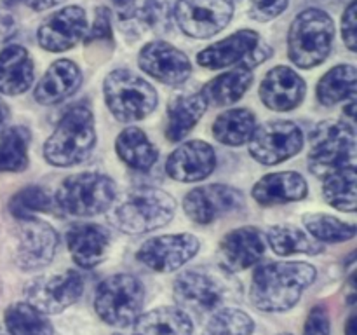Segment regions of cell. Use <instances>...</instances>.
I'll list each match as a JSON object with an SVG mask.
<instances>
[{
  "instance_id": "6da1fadb",
  "label": "cell",
  "mask_w": 357,
  "mask_h": 335,
  "mask_svg": "<svg viewBox=\"0 0 357 335\" xmlns=\"http://www.w3.org/2000/svg\"><path fill=\"white\" fill-rule=\"evenodd\" d=\"M316 269L305 262H271L260 265L251 281V302L267 313L291 309L316 281Z\"/></svg>"
},
{
  "instance_id": "7a4b0ae2",
  "label": "cell",
  "mask_w": 357,
  "mask_h": 335,
  "mask_svg": "<svg viewBox=\"0 0 357 335\" xmlns=\"http://www.w3.org/2000/svg\"><path fill=\"white\" fill-rule=\"evenodd\" d=\"M96 143L94 117L89 108L73 107L63 115L44 145L45 161L52 166H73L91 156Z\"/></svg>"
},
{
  "instance_id": "3957f363",
  "label": "cell",
  "mask_w": 357,
  "mask_h": 335,
  "mask_svg": "<svg viewBox=\"0 0 357 335\" xmlns=\"http://www.w3.org/2000/svg\"><path fill=\"white\" fill-rule=\"evenodd\" d=\"M174 300L192 313H215L234 293V281L223 269L190 267L178 274L173 285Z\"/></svg>"
},
{
  "instance_id": "277c9868",
  "label": "cell",
  "mask_w": 357,
  "mask_h": 335,
  "mask_svg": "<svg viewBox=\"0 0 357 335\" xmlns=\"http://www.w3.org/2000/svg\"><path fill=\"white\" fill-rule=\"evenodd\" d=\"M335 27L330 14L321 9H307L291 23L288 34L289 59L300 68L321 65L330 56Z\"/></svg>"
},
{
  "instance_id": "5b68a950",
  "label": "cell",
  "mask_w": 357,
  "mask_h": 335,
  "mask_svg": "<svg viewBox=\"0 0 357 335\" xmlns=\"http://www.w3.org/2000/svg\"><path fill=\"white\" fill-rule=\"evenodd\" d=\"M356 166V131L342 121H324L310 133L309 168L316 177H328Z\"/></svg>"
},
{
  "instance_id": "8992f818",
  "label": "cell",
  "mask_w": 357,
  "mask_h": 335,
  "mask_svg": "<svg viewBox=\"0 0 357 335\" xmlns=\"http://www.w3.org/2000/svg\"><path fill=\"white\" fill-rule=\"evenodd\" d=\"M176 201L167 192L153 187H139L128 192L115 209L119 229L128 234H145L171 222Z\"/></svg>"
},
{
  "instance_id": "52a82bcc",
  "label": "cell",
  "mask_w": 357,
  "mask_h": 335,
  "mask_svg": "<svg viewBox=\"0 0 357 335\" xmlns=\"http://www.w3.org/2000/svg\"><path fill=\"white\" fill-rule=\"evenodd\" d=\"M107 107L121 122L142 121L157 107V91L129 70H114L103 84Z\"/></svg>"
},
{
  "instance_id": "ba28073f",
  "label": "cell",
  "mask_w": 357,
  "mask_h": 335,
  "mask_svg": "<svg viewBox=\"0 0 357 335\" xmlns=\"http://www.w3.org/2000/svg\"><path fill=\"white\" fill-rule=\"evenodd\" d=\"M117 187L101 173H77L65 178L56 192V204L73 216H94L112 206Z\"/></svg>"
},
{
  "instance_id": "9c48e42d",
  "label": "cell",
  "mask_w": 357,
  "mask_h": 335,
  "mask_svg": "<svg viewBox=\"0 0 357 335\" xmlns=\"http://www.w3.org/2000/svg\"><path fill=\"white\" fill-rule=\"evenodd\" d=\"M143 300L145 288L138 278L131 274H114L98 286L94 307L105 323L124 328L138 318Z\"/></svg>"
},
{
  "instance_id": "30bf717a",
  "label": "cell",
  "mask_w": 357,
  "mask_h": 335,
  "mask_svg": "<svg viewBox=\"0 0 357 335\" xmlns=\"http://www.w3.org/2000/svg\"><path fill=\"white\" fill-rule=\"evenodd\" d=\"M303 147V133L291 121H268L257 126L250 138V154L261 164H279L296 156Z\"/></svg>"
},
{
  "instance_id": "8fae6325",
  "label": "cell",
  "mask_w": 357,
  "mask_h": 335,
  "mask_svg": "<svg viewBox=\"0 0 357 335\" xmlns=\"http://www.w3.org/2000/svg\"><path fill=\"white\" fill-rule=\"evenodd\" d=\"M234 16L232 0H178L174 17L181 31L208 38L222 31Z\"/></svg>"
},
{
  "instance_id": "7c38bea8",
  "label": "cell",
  "mask_w": 357,
  "mask_h": 335,
  "mask_svg": "<svg viewBox=\"0 0 357 335\" xmlns=\"http://www.w3.org/2000/svg\"><path fill=\"white\" fill-rule=\"evenodd\" d=\"M243 206V192L223 184H211L194 188L185 195L183 201L187 216L199 225H208L220 216L239 211Z\"/></svg>"
},
{
  "instance_id": "4fadbf2b",
  "label": "cell",
  "mask_w": 357,
  "mask_h": 335,
  "mask_svg": "<svg viewBox=\"0 0 357 335\" xmlns=\"http://www.w3.org/2000/svg\"><path fill=\"white\" fill-rule=\"evenodd\" d=\"M84 281L79 272L65 271L38 278L26 288V302L44 314H58L82 295Z\"/></svg>"
},
{
  "instance_id": "5bb4252c",
  "label": "cell",
  "mask_w": 357,
  "mask_h": 335,
  "mask_svg": "<svg viewBox=\"0 0 357 335\" xmlns=\"http://www.w3.org/2000/svg\"><path fill=\"white\" fill-rule=\"evenodd\" d=\"M58 244V234L47 222L37 220L35 216L23 218L17 234V265L24 271H37L45 267L54 258Z\"/></svg>"
},
{
  "instance_id": "9a60e30c",
  "label": "cell",
  "mask_w": 357,
  "mask_h": 335,
  "mask_svg": "<svg viewBox=\"0 0 357 335\" xmlns=\"http://www.w3.org/2000/svg\"><path fill=\"white\" fill-rule=\"evenodd\" d=\"M199 251V239L192 234H166L145 241L138 250V260L157 272H171L187 264Z\"/></svg>"
},
{
  "instance_id": "2e32d148",
  "label": "cell",
  "mask_w": 357,
  "mask_h": 335,
  "mask_svg": "<svg viewBox=\"0 0 357 335\" xmlns=\"http://www.w3.org/2000/svg\"><path fill=\"white\" fill-rule=\"evenodd\" d=\"M138 63L143 72L169 86L183 84L192 73L190 59L185 52L162 40L146 44L139 51Z\"/></svg>"
},
{
  "instance_id": "e0dca14e",
  "label": "cell",
  "mask_w": 357,
  "mask_h": 335,
  "mask_svg": "<svg viewBox=\"0 0 357 335\" xmlns=\"http://www.w3.org/2000/svg\"><path fill=\"white\" fill-rule=\"evenodd\" d=\"M86 28L87 17L82 7H65L40 24L37 31L38 44L51 52L68 51L84 37Z\"/></svg>"
},
{
  "instance_id": "ac0fdd59",
  "label": "cell",
  "mask_w": 357,
  "mask_h": 335,
  "mask_svg": "<svg viewBox=\"0 0 357 335\" xmlns=\"http://www.w3.org/2000/svg\"><path fill=\"white\" fill-rule=\"evenodd\" d=\"M216 168V154L209 143L187 142L178 147L166 163V171L178 181H199L208 178Z\"/></svg>"
},
{
  "instance_id": "d6986e66",
  "label": "cell",
  "mask_w": 357,
  "mask_h": 335,
  "mask_svg": "<svg viewBox=\"0 0 357 335\" xmlns=\"http://www.w3.org/2000/svg\"><path fill=\"white\" fill-rule=\"evenodd\" d=\"M305 80L288 66H275L260 84V98L271 110L288 112L302 103Z\"/></svg>"
},
{
  "instance_id": "ffe728a7",
  "label": "cell",
  "mask_w": 357,
  "mask_h": 335,
  "mask_svg": "<svg viewBox=\"0 0 357 335\" xmlns=\"http://www.w3.org/2000/svg\"><path fill=\"white\" fill-rule=\"evenodd\" d=\"M66 244L77 265L96 267L107 255L110 232L98 223H77L66 232Z\"/></svg>"
},
{
  "instance_id": "44dd1931",
  "label": "cell",
  "mask_w": 357,
  "mask_h": 335,
  "mask_svg": "<svg viewBox=\"0 0 357 335\" xmlns=\"http://www.w3.org/2000/svg\"><path fill=\"white\" fill-rule=\"evenodd\" d=\"M265 241L255 227H241L227 234L220 243L222 262L229 271H244L261 258Z\"/></svg>"
},
{
  "instance_id": "7402d4cb",
  "label": "cell",
  "mask_w": 357,
  "mask_h": 335,
  "mask_svg": "<svg viewBox=\"0 0 357 335\" xmlns=\"http://www.w3.org/2000/svg\"><path fill=\"white\" fill-rule=\"evenodd\" d=\"M82 82L79 66L70 59H58L35 86L33 96L42 105H56L72 96Z\"/></svg>"
},
{
  "instance_id": "603a6c76",
  "label": "cell",
  "mask_w": 357,
  "mask_h": 335,
  "mask_svg": "<svg viewBox=\"0 0 357 335\" xmlns=\"http://www.w3.org/2000/svg\"><path fill=\"white\" fill-rule=\"evenodd\" d=\"M33 84V61L23 45H7L0 51V93L16 96Z\"/></svg>"
},
{
  "instance_id": "cb8c5ba5",
  "label": "cell",
  "mask_w": 357,
  "mask_h": 335,
  "mask_svg": "<svg viewBox=\"0 0 357 335\" xmlns=\"http://www.w3.org/2000/svg\"><path fill=\"white\" fill-rule=\"evenodd\" d=\"M260 42V35L253 30H239L230 37L209 45L199 52L197 63L204 68L220 70L225 66L239 63L253 51L255 45Z\"/></svg>"
},
{
  "instance_id": "d4e9b609",
  "label": "cell",
  "mask_w": 357,
  "mask_h": 335,
  "mask_svg": "<svg viewBox=\"0 0 357 335\" xmlns=\"http://www.w3.org/2000/svg\"><path fill=\"white\" fill-rule=\"evenodd\" d=\"M305 178L295 171H279L265 174L253 187V198L260 204H284V202L300 201L307 195Z\"/></svg>"
},
{
  "instance_id": "484cf974",
  "label": "cell",
  "mask_w": 357,
  "mask_h": 335,
  "mask_svg": "<svg viewBox=\"0 0 357 335\" xmlns=\"http://www.w3.org/2000/svg\"><path fill=\"white\" fill-rule=\"evenodd\" d=\"M206 108H208V101L201 93L178 94L171 98L167 103V140L169 142L183 140L201 121Z\"/></svg>"
},
{
  "instance_id": "4316f807",
  "label": "cell",
  "mask_w": 357,
  "mask_h": 335,
  "mask_svg": "<svg viewBox=\"0 0 357 335\" xmlns=\"http://www.w3.org/2000/svg\"><path fill=\"white\" fill-rule=\"evenodd\" d=\"M132 335H192V320L178 307H157L136 318Z\"/></svg>"
},
{
  "instance_id": "83f0119b",
  "label": "cell",
  "mask_w": 357,
  "mask_h": 335,
  "mask_svg": "<svg viewBox=\"0 0 357 335\" xmlns=\"http://www.w3.org/2000/svg\"><path fill=\"white\" fill-rule=\"evenodd\" d=\"M251 84H253V72L246 66H239L209 80L201 94L208 103L215 107H227L239 101Z\"/></svg>"
},
{
  "instance_id": "f1b7e54d",
  "label": "cell",
  "mask_w": 357,
  "mask_h": 335,
  "mask_svg": "<svg viewBox=\"0 0 357 335\" xmlns=\"http://www.w3.org/2000/svg\"><path fill=\"white\" fill-rule=\"evenodd\" d=\"M119 157L132 170H150L157 163V147L139 128H126L115 142Z\"/></svg>"
},
{
  "instance_id": "f546056e",
  "label": "cell",
  "mask_w": 357,
  "mask_h": 335,
  "mask_svg": "<svg viewBox=\"0 0 357 335\" xmlns=\"http://www.w3.org/2000/svg\"><path fill=\"white\" fill-rule=\"evenodd\" d=\"M257 128L255 114L248 108H232L218 115L213 126V135L223 145L239 147L250 142Z\"/></svg>"
},
{
  "instance_id": "4dcf8cb0",
  "label": "cell",
  "mask_w": 357,
  "mask_h": 335,
  "mask_svg": "<svg viewBox=\"0 0 357 335\" xmlns=\"http://www.w3.org/2000/svg\"><path fill=\"white\" fill-rule=\"evenodd\" d=\"M357 73L352 65H338L321 77L317 84V100L323 105H337L340 101L356 100Z\"/></svg>"
},
{
  "instance_id": "1f68e13d",
  "label": "cell",
  "mask_w": 357,
  "mask_h": 335,
  "mask_svg": "<svg viewBox=\"0 0 357 335\" xmlns=\"http://www.w3.org/2000/svg\"><path fill=\"white\" fill-rule=\"evenodd\" d=\"M9 335H52V325L44 313L28 302H16L3 314Z\"/></svg>"
},
{
  "instance_id": "d6a6232c",
  "label": "cell",
  "mask_w": 357,
  "mask_h": 335,
  "mask_svg": "<svg viewBox=\"0 0 357 335\" xmlns=\"http://www.w3.org/2000/svg\"><path fill=\"white\" fill-rule=\"evenodd\" d=\"M357 173L356 166L344 168L324 177V199L333 208L352 213L357 206Z\"/></svg>"
},
{
  "instance_id": "836d02e7",
  "label": "cell",
  "mask_w": 357,
  "mask_h": 335,
  "mask_svg": "<svg viewBox=\"0 0 357 335\" xmlns=\"http://www.w3.org/2000/svg\"><path fill=\"white\" fill-rule=\"evenodd\" d=\"M267 241L272 250L278 255L305 253L317 255L323 251V246L316 239H310L302 229L295 225H275L267 232Z\"/></svg>"
},
{
  "instance_id": "e575fe53",
  "label": "cell",
  "mask_w": 357,
  "mask_h": 335,
  "mask_svg": "<svg viewBox=\"0 0 357 335\" xmlns=\"http://www.w3.org/2000/svg\"><path fill=\"white\" fill-rule=\"evenodd\" d=\"M30 133L23 126H14L0 136V171H23L28 166Z\"/></svg>"
},
{
  "instance_id": "d590c367",
  "label": "cell",
  "mask_w": 357,
  "mask_h": 335,
  "mask_svg": "<svg viewBox=\"0 0 357 335\" xmlns=\"http://www.w3.org/2000/svg\"><path fill=\"white\" fill-rule=\"evenodd\" d=\"M303 225L312 234L316 241L324 243H342L356 236V227L352 223L342 222L340 218L324 213H310L303 216Z\"/></svg>"
},
{
  "instance_id": "8d00e7d4",
  "label": "cell",
  "mask_w": 357,
  "mask_h": 335,
  "mask_svg": "<svg viewBox=\"0 0 357 335\" xmlns=\"http://www.w3.org/2000/svg\"><path fill=\"white\" fill-rule=\"evenodd\" d=\"M255 323L250 314L234 307L215 311L202 335H251Z\"/></svg>"
},
{
  "instance_id": "74e56055",
  "label": "cell",
  "mask_w": 357,
  "mask_h": 335,
  "mask_svg": "<svg viewBox=\"0 0 357 335\" xmlns=\"http://www.w3.org/2000/svg\"><path fill=\"white\" fill-rule=\"evenodd\" d=\"M52 208V199L42 187H24L23 191L16 192L9 201V211L16 218H30L35 213L49 211Z\"/></svg>"
},
{
  "instance_id": "f35d334b",
  "label": "cell",
  "mask_w": 357,
  "mask_h": 335,
  "mask_svg": "<svg viewBox=\"0 0 357 335\" xmlns=\"http://www.w3.org/2000/svg\"><path fill=\"white\" fill-rule=\"evenodd\" d=\"M171 6L173 0H145L139 7L143 23L155 31H162L169 27Z\"/></svg>"
},
{
  "instance_id": "ab89813d",
  "label": "cell",
  "mask_w": 357,
  "mask_h": 335,
  "mask_svg": "<svg viewBox=\"0 0 357 335\" xmlns=\"http://www.w3.org/2000/svg\"><path fill=\"white\" fill-rule=\"evenodd\" d=\"M289 6V0H251L250 16L255 21H271L278 17Z\"/></svg>"
},
{
  "instance_id": "60d3db41",
  "label": "cell",
  "mask_w": 357,
  "mask_h": 335,
  "mask_svg": "<svg viewBox=\"0 0 357 335\" xmlns=\"http://www.w3.org/2000/svg\"><path fill=\"white\" fill-rule=\"evenodd\" d=\"M93 42H114L112 38V27H110V13H108L107 7H98L96 9V17H94V23L91 31L86 37V44H93Z\"/></svg>"
},
{
  "instance_id": "b9f144b4",
  "label": "cell",
  "mask_w": 357,
  "mask_h": 335,
  "mask_svg": "<svg viewBox=\"0 0 357 335\" xmlns=\"http://www.w3.org/2000/svg\"><path fill=\"white\" fill-rule=\"evenodd\" d=\"M330 314H328L326 307L314 306L307 316L303 335H330Z\"/></svg>"
},
{
  "instance_id": "7bdbcfd3",
  "label": "cell",
  "mask_w": 357,
  "mask_h": 335,
  "mask_svg": "<svg viewBox=\"0 0 357 335\" xmlns=\"http://www.w3.org/2000/svg\"><path fill=\"white\" fill-rule=\"evenodd\" d=\"M356 13H357V3L351 2V6L345 10L344 17H342V34H344V40L351 51H356Z\"/></svg>"
},
{
  "instance_id": "ee69618b",
  "label": "cell",
  "mask_w": 357,
  "mask_h": 335,
  "mask_svg": "<svg viewBox=\"0 0 357 335\" xmlns=\"http://www.w3.org/2000/svg\"><path fill=\"white\" fill-rule=\"evenodd\" d=\"M112 2H114V6L117 7L122 17H129L131 14H135L136 0H112Z\"/></svg>"
},
{
  "instance_id": "f6af8a7d",
  "label": "cell",
  "mask_w": 357,
  "mask_h": 335,
  "mask_svg": "<svg viewBox=\"0 0 357 335\" xmlns=\"http://www.w3.org/2000/svg\"><path fill=\"white\" fill-rule=\"evenodd\" d=\"M24 2H26V6L33 10H45L58 6V3H61L63 0H24Z\"/></svg>"
},
{
  "instance_id": "bcb514c9",
  "label": "cell",
  "mask_w": 357,
  "mask_h": 335,
  "mask_svg": "<svg viewBox=\"0 0 357 335\" xmlns=\"http://www.w3.org/2000/svg\"><path fill=\"white\" fill-rule=\"evenodd\" d=\"M7 119H9V107L6 105V101L0 100V128L6 124Z\"/></svg>"
},
{
  "instance_id": "7dc6e473",
  "label": "cell",
  "mask_w": 357,
  "mask_h": 335,
  "mask_svg": "<svg viewBox=\"0 0 357 335\" xmlns=\"http://www.w3.org/2000/svg\"><path fill=\"white\" fill-rule=\"evenodd\" d=\"M347 335H357V320H356L354 314H352V316L349 318V323H347Z\"/></svg>"
},
{
  "instance_id": "c3c4849f",
  "label": "cell",
  "mask_w": 357,
  "mask_h": 335,
  "mask_svg": "<svg viewBox=\"0 0 357 335\" xmlns=\"http://www.w3.org/2000/svg\"><path fill=\"white\" fill-rule=\"evenodd\" d=\"M282 335H291V334H282Z\"/></svg>"
}]
</instances>
